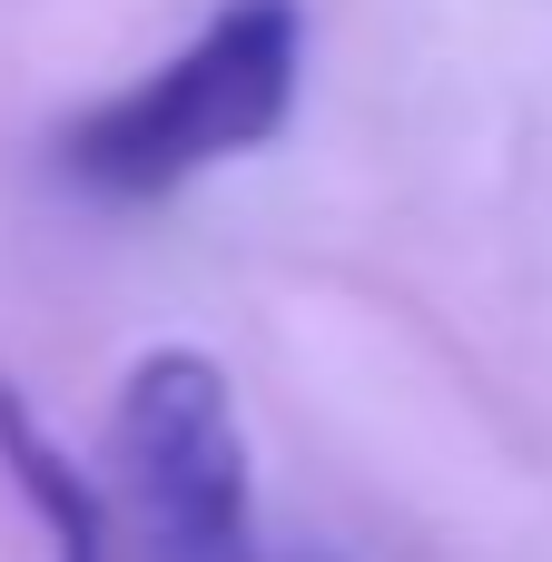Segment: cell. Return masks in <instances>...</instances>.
I'll return each instance as SVG.
<instances>
[{"mask_svg":"<svg viewBox=\"0 0 552 562\" xmlns=\"http://www.w3.org/2000/svg\"><path fill=\"white\" fill-rule=\"evenodd\" d=\"M296 79H306L296 0H227L178 59H158L128 89H109L99 109H79L59 138V168L109 207H148L247 148H267L296 109Z\"/></svg>","mask_w":552,"mask_h":562,"instance_id":"cell-1","label":"cell"},{"mask_svg":"<svg viewBox=\"0 0 552 562\" xmlns=\"http://www.w3.org/2000/svg\"><path fill=\"white\" fill-rule=\"evenodd\" d=\"M119 514L138 562H257V474L227 375L198 346H158L128 366L109 415Z\"/></svg>","mask_w":552,"mask_h":562,"instance_id":"cell-2","label":"cell"},{"mask_svg":"<svg viewBox=\"0 0 552 562\" xmlns=\"http://www.w3.org/2000/svg\"><path fill=\"white\" fill-rule=\"evenodd\" d=\"M0 464H10V484H20V504L40 514V533H49V562H109V504L79 484V464L49 445V425L0 385Z\"/></svg>","mask_w":552,"mask_h":562,"instance_id":"cell-3","label":"cell"}]
</instances>
